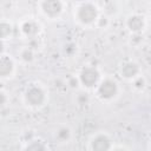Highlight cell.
Returning <instances> with one entry per match:
<instances>
[{"instance_id":"obj_3","label":"cell","mask_w":151,"mask_h":151,"mask_svg":"<svg viewBox=\"0 0 151 151\" xmlns=\"http://www.w3.org/2000/svg\"><path fill=\"white\" fill-rule=\"evenodd\" d=\"M27 100L32 105H39L44 100V92L39 87H32L27 91Z\"/></svg>"},{"instance_id":"obj_2","label":"cell","mask_w":151,"mask_h":151,"mask_svg":"<svg viewBox=\"0 0 151 151\" xmlns=\"http://www.w3.org/2000/svg\"><path fill=\"white\" fill-rule=\"evenodd\" d=\"M97 15L96 8L92 5H85L79 11V18L83 22H91Z\"/></svg>"},{"instance_id":"obj_15","label":"cell","mask_w":151,"mask_h":151,"mask_svg":"<svg viewBox=\"0 0 151 151\" xmlns=\"http://www.w3.org/2000/svg\"><path fill=\"white\" fill-rule=\"evenodd\" d=\"M5 100H6L5 96H4L2 93H0V105H1V104H4V103H5Z\"/></svg>"},{"instance_id":"obj_10","label":"cell","mask_w":151,"mask_h":151,"mask_svg":"<svg viewBox=\"0 0 151 151\" xmlns=\"http://www.w3.org/2000/svg\"><path fill=\"white\" fill-rule=\"evenodd\" d=\"M22 29L26 34L28 35H32V34H35L38 32V26L34 24V22H25L24 26H22Z\"/></svg>"},{"instance_id":"obj_5","label":"cell","mask_w":151,"mask_h":151,"mask_svg":"<svg viewBox=\"0 0 151 151\" xmlns=\"http://www.w3.org/2000/svg\"><path fill=\"white\" fill-rule=\"evenodd\" d=\"M92 147L94 151H107L110 147V140L104 136H99L93 140Z\"/></svg>"},{"instance_id":"obj_6","label":"cell","mask_w":151,"mask_h":151,"mask_svg":"<svg viewBox=\"0 0 151 151\" xmlns=\"http://www.w3.org/2000/svg\"><path fill=\"white\" fill-rule=\"evenodd\" d=\"M44 9L47 14L50 15H55L60 12L61 9V4L59 1H55V0H51V1H46L44 2Z\"/></svg>"},{"instance_id":"obj_4","label":"cell","mask_w":151,"mask_h":151,"mask_svg":"<svg viewBox=\"0 0 151 151\" xmlns=\"http://www.w3.org/2000/svg\"><path fill=\"white\" fill-rule=\"evenodd\" d=\"M117 91V86L113 81L111 80H106L104 81L100 87H99V94L103 97V98H111Z\"/></svg>"},{"instance_id":"obj_12","label":"cell","mask_w":151,"mask_h":151,"mask_svg":"<svg viewBox=\"0 0 151 151\" xmlns=\"http://www.w3.org/2000/svg\"><path fill=\"white\" fill-rule=\"evenodd\" d=\"M26 151H45V146L39 142H34L31 145H28Z\"/></svg>"},{"instance_id":"obj_8","label":"cell","mask_w":151,"mask_h":151,"mask_svg":"<svg viewBox=\"0 0 151 151\" xmlns=\"http://www.w3.org/2000/svg\"><path fill=\"white\" fill-rule=\"evenodd\" d=\"M137 72H138V67H137L136 64H132V63H129V64L124 65L123 68H122V73L127 78L129 77H133Z\"/></svg>"},{"instance_id":"obj_11","label":"cell","mask_w":151,"mask_h":151,"mask_svg":"<svg viewBox=\"0 0 151 151\" xmlns=\"http://www.w3.org/2000/svg\"><path fill=\"white\" fill-rule=\"evenodd\" d=\"M11 33V26L8 24H0V37L1 38H6L8 34Z\"/></svg>"},{"instance_id":"obj_14","label":"cell","mask_w":151,"mask_h":151,"mask_svg":"<svg viewBox=\"0 0 151 151\" xmlns=\"http://www.w3.org/2000/svg\"><path fill=\"white\" fill-rule=\"evenodd\" d=\"M24 59L25 60H31L32 59V53L31 52H28V51H26V52H24Z\"/></svg>"},{"instance_id":"obj_16","label":"cell","mask_w":151,"mask_h":151,"mask_svg":"<svg viewBox=\"0 0 151 151\" xmlns=\"http://www.w3.org/2000/svg\"><path fill=\"white\" fill-rule=\"evenodd\" d=\"M1 52H2V44L0 42V53H1Z\"/></svg>"},{"instance_id":"obj_17","label":"cell","mask_w":151,"mask_h":151,"mask_svg":"<svg viewBox=\"0 0 151 151\" xmlns=\"http://www.w3.org/2000/svg\"><path fill=\"white\" fill-rule=\"evenodd\" d=\"M116 151H123V150H116Z\"/></svg>"},{"instance_id":"obj_7","label":"cell","mask_w":151,"mask_h":151,"mask_svg":"<svg viewBox=\"0 0 151 151\" xmlns=\"http://www.w3.org/2000/svg\"><path fill=\"white\" fill-rule=\"evenodd\" d=\"M12 61L7 57L0 58V76H7L12 71Z\"/></svg>"},{"instance_id":"obj_13","label":"cell","mask_w":151,"mask_h":151,"mask_svg":"<svg viewBox=\"0 0 151 151\" xmlns=\"http://www.w3.org/2000/svg\"><path fill=\"white\" fill-rule=\"evenodd\" d=\"M58 136H59L60 138H63V139H66V138L68 137V131L65 130V129H63V130H60V132L58 133Z\"/></svg>"},{"instance_id":"obj_9","label":"cell","mask_w":151,"mask_h":151,"mask_svg":"<svg viewBox=\"0 0 151 151\" xmlns=\"http://www.w3.org/2000/svg\"><path fill=\"white\" fill-rule=\"evenodd\" d=\"M129 27L132 31H139L143 27V20L140 17H132L129 19Z\"/></svg>"},{"instance_id":"obj_1","label":"cell","mask_w":151,"mask_h":151,"mask_svg":"<svg viewBox=\"0 0 151 151\" xmlns=\"http://www.w3.org/2000/svg\"><path fill=\"white\" fill-rule=\"evenodd\" d=\"M98 72H97V70H94V68H92V67H86L85 70H83V72H81V76H80V78H81V81L86 85V86H92V85H94L96 83H97V80H98Z\"/></svg>"}]
</instances>
